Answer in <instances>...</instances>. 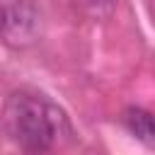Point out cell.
I'll use <instances>...</instances> for the list:
<instances>
[{"label": "cell", "mask_w": 155, "mask_h": 155, "mask_svg": "<svg viewBox=\"0 0 155 155\" xmlns=\"http://www.w3.org/2000/svg\"><path fill=\"white\" fill-rule=\"evenodd\" d=\"M0 119L10 140L31 155L51 150L70 128L65 111L46 94L31 90L10 92Z\"/></svg>", "instance_id": "obj_1"}, {"label": "cell", "mask_w": 155, "mask_h": 155, "mask_svg": "<svg viewBox=\"0 0 155 155\" xmlns=\"http://www.w3.org/2000/svg\"><path fill=\"white\" fill-rule=\"evenodd\" d=\"M34 15L22 5H0V39L19 41L31 34Z\"/></svg>", "instance_id": "obj_2"}, {"label": "cell", "mask_w": 155, "mask_h": 155, "mask_svg": "<svg viewBox=\"0 0 155 155\" xmlns=\"http://www.w3.org/2000/svg\"><path fill=\"white\" fill-rule=\"evenodd\" d=\"M124 126L145 145H153V116L143 107H128L121 116Z\"/></svg>", "instance_id": "obj_3"}]
</instances>
